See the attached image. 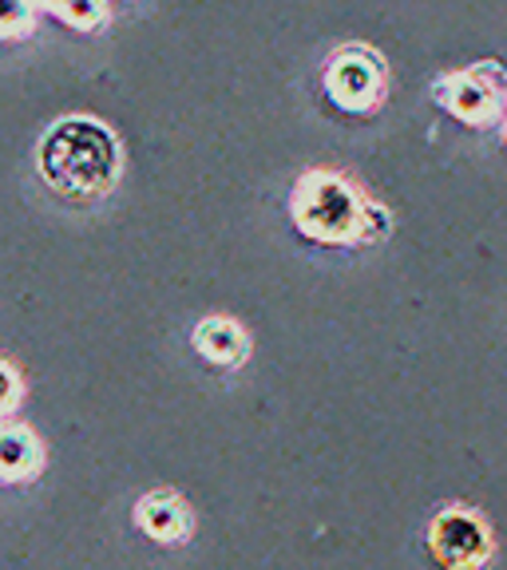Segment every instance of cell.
Wrapping results in <instances>:
<instances>
[{
  "mask_svg": "<svg viewBox=\"0 0 507 570\" xmlns=\"http://www.w3.org/2000/svg\"><path fill=\"white\" fill-rule=\"evenodd\" d=\"M40 170L71 198H99L119 175V142L96 119H60L40 139Z\"/></svg>",
  "mask_w": 507,
  "mask_h": 570,
  "instance_id": "cell-1",
  "label": "cell"
},
{
  "mask_svg": "<svg viewBox=\"0 0 507 570\" xmlns=\"http://www.w3.org/2000/svg\"><path fill=\"white\" fill-rule=\"evenodd\" d=\"M384 234H389V210L377 206V203H365V214H361V234H357V238L377 242V238H384Z\"/></svg>",
  "mask_w": 507,
  "mask_h": 570,
  "instance_id": "cell-11",
  "label": "cell"
},
{
  "mask_svg": "<svg viewBox=\"0 0 507 570\" xmlns=\"http://www.w3.org/2000/svg\"><path fill=\"white\" fill-rule=\"evenodd\" d=\"M195 345H198V353H203L206 361H214V365H223V368L242 365V361H246V353H250L246 333H242V325H238V321H231V317L198 321Z\"/></svg>",
  "mask_w": 507,
  "mask_h": 570,
  "instance_id": "cell-7",
  "label": "cell"
},
{
  "mask_svg": "<svg viewBox=\"0 0 507 570\" xmlns=\"http://www.w3.org/2000/svg\"><path fill=\"white\" fill-rule=\"evenodd\" d=\"M48 12H52L56 20H64V24L71 28H99L107 20V4H99V0H71V4H48Z\"/></svg>",
  "mask_w": 507,
  "mask_h": 570,
  "instance_id": "cell-9",
  "label": "cell"
},
{
  "mask_svg": "<svg viewBox=\"0 0 507 570\" xmlns=\"http://www.w3.org/2000/svg\"><path fill=\"white\" fill-rule=\"evenodd\" d=\"M325 91L345 111H369L384 91V63L369 48H341L325 68Z\"/></svg>",
  "mask_w": 507,
  "mask_h": 570,
  "instance_id": "cell-4",
  "label": "cell"
},
{
  "mask_svg": "<svg viewBox=\"0 0 507 570\" xmlns=\"http://www.w3.org/2000/svg\"><path fill=\"white\" fill-rule=\"evenodd\" d=\"M40 440L28 432L25 424H4L0 428V480L20 483V480H32L40 472Z\"/></svg>",
  "mask_w": 507,
  "mask_h": 570,
  "instance_id": "cell-8",
  "label": "cell"
},
{
  "mask_svg": "<svg viewBox=\"0 0 507 570\" xmlns=\"http://www.w3.org/2000/svg\"><path fill=\"white\" fill-rule=\"evenodd\" d=\"M135 523L155 543H183L191 534V527H195V519H191L187 499L170 488H159V491H147L135 503Z\"/></svg>",
  "mask_w": 507,
  "mask_h": 570,
  "instance_id": "cell-5",
  "label": "cell"
},
{
  "mask_svg": "<svg viewBox=\"0 0 507 570\" xmlns=\"http://www.w3.org/2000/svg\"><path fill=\"white\" fill-rule=\"evenodd\" d=\"M36 12L28 4H17V0H0V36H25L32 28Z\"/></svg>",
  "mask_w": 507,
  "mask_h": 570,
  "instance_id": "cell-10",
  "label": "cell"
},
{
  "mask_svg": "<svg viewBox=\"0 0 507 570\" xmlns=\"http://www.w3.org/2000/svg\"><path fill=\"white\" fill-rule=\"evenodd\" d=\"M504 139H507V124H504Z\"/></svg>",
  "mask_w": 507,
  "mask_h": 570,
  "instance_id": "cell-13",
  "label": "cell"
},
{
  "mask_svg": "<svg viewBox=\"0 0 507 570\" xmlns=\"http://www.w3.org/2000/svg\"><path fill=\"white\" fill-rule=\"evenodd\" d=\"M290 214L302 234L338 246V242H353L361 234L365 198L349 178L333 175V170H305L294 187Z\"/></svg>",
  "mask_w": 507,
  "mask_h": 570,
  "instance_id": "cell-2",
  "label": "cell"
},
{
  "mask_svg": "<svg viewBox=\"0 0 507 570\" xmlns=\"http://www.w3.org/2000/svg\"><path fill=\"white\" fill-rule=\"evenodd\" d=\"M428 547L437 554V562L452 570H480L496 551L491 527L480 511L472 508H445L432 527H428Z\"/></svg>",
  "mask_w": 507,
  "mask_h": 570,
  "instance_id": "cell-3",
  "label": "cell"
},
{
  "mask_svg": "<svg viewBox=\"0 0 507 570\" xmlns=\"http://www.w3.org/2000/svg\"><path fill=\"white\" fill-rule=\"evenodd\" d=\"M437 99L456 119H464V124L480 127L496 116V91H491V83L484 80V76H476V71H456V76L440 80Z\"/></svg>",
  "mask_w": 507,
  "mask_h": 570,
  "instance_id": "cell-6",
  "label": "cell"
},
{
  "mask_svg": "<svg viewBox=\"0 0 507 570\" xmlns=\"http://www.w3.org/2000/svg\"><path fill=\"white\" fill-rule=\"evenodd\" d=\"M20 401V376L9 361H0V416H9Z\"/></svg>",
  "mask_w": 507,
  "mask_h": 570,
  "instance_id": "cell-12",
  "label": "cell"
}]
</instances>
